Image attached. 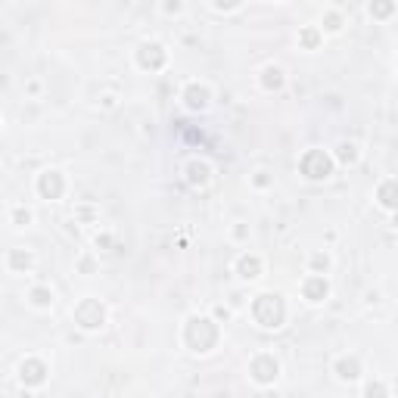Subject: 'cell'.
I'll return each mask as SVG.
<instances>
[{"mask_svg": "<svg viewBox=\"0 0 398 398\" xmlns=\"http://www.w3.org/2000/svg\"><path fill=\"white\" fill-rule=\"evenodd\" d=\"M277 370H280V367H277L274 358H271V355H258L255 361H252L249 374L255 376L258 383H274V380H277Z\"/></svg>", "mask_w": 398, "mask_h": 398, "instance_id": "cell-5", "label": "cell"}, {"mask_svg": "<svg viewBox=\"0 0 398 398\" xmlns=\"http://www.w3.org/2000/svg\"><path fill=\"white\" fill-rule=\"evenodd\" d=\"M252 315L262 327H280L283 317H287V308H283V298L277 293H262L252 302Z\"/></svg>", "mask_w": 398, "mask_h": 398, "instance_id": "cell-1", "label": "cell"}, {"mask_svg": "<svg viewBox=\"0 0 398 398\" xmlns=\"http://www.w3.org/2000/svg\"><path fill=\"white\" fill-rule=\"evenodd\" d=\"M258 271H262V262H258L255 255H243L240 258V274L246 277V280L249 277H258Z\"/></svg>", "mask_w": 398, "mask_h": 398, "instance_id": "cell-12", "label": "cell"}, {"mask_svg": "<svg viewBox=\"0 0 398 398\" xmlns=\"http://www.w3.org/2000/svg\"><path fill=\"white\" fill-rule=\"evenodd\" d=\"M190 181H193V184H205V181H209V165H202V162L190 165Z\"/></svg>", "mask_w": 398, "mask_h": 398, "instance_id": "cell-15", "label": "cell"}, {"mask_svg": "<svg viewBox=\"0 0 398 398\" xmlns=\"http://www.w3.org/2000/svg\"><path fill=\"white\" fill-rule=\"evenodd\" d=\"M327 280H324V277H308V280H305V287H302V293H305V298H308V302H321L324 296H327Z\"/></svg>", "mask_w": 398, "mask_h": 398, "instance_id": "cell-9", "label": "cell"}, {"mask_svg": "<svg viewBox=\"0 0 398 398\" xmlns=\"http://www.w3.org/2000/svg\"><path fill=\"white\" fill-rule=\"evenodd\" d=\"M336 370H340L342 380H355L358 370H361V367H358V358H342V361L336 364Z\"/></svg>", "mask_w": 398, "mask_h": 398, "instance_id": "cell-13", "label": "cell"}, {"mask_svg": "<svg viewBox=\"0 0 398 398\" xmlns=\"http://www.w3.org/2000/svg\"><path fill=\"white\" fill-rule=\"evenodd\" d=\"M364 395H367V398H386V386H383V383H367Z\"/></svg>", "mask_w": 398, "mask_h": 398, "instance_id": "cell-16", "label": "cell"}, {"mask_svg": "<svg viewBox=\"0 0 398 398\" xmlns=\"http://www.w3.org/2000/svg\"><path fill=\"white\" fill-rule=\"evenodd\" d=\"M184 100H187L190 109H202V106L209 103V90H205L202 84H190L187 94H184Z\"/></svg>", "mask_w": 398, "mask_h": 398, "instance_id": "cell-11", "label": "cell"}, {"mask_svg": "<svg viewBox=\"0 0 398 398\" xmlns=\"http://www.w3.org/2000/svg\"><path fill=\"white\" fill-rule=\"evenodd\" d=\"M184 340L193 351H209L218 342V327L209 321V317H193L184 330Z\"/></svg>", "mask_w": 398, "mask_h": 398, "instance_id": "cell-2", "label": "cell"}, {"mask_svg": "<svg viewBox=\"0 0 398 398\" xmlns=\"http://www.w3.org/2000/svg\"><path fill=\"white\" fill-rule=\"evenodd\" d=\"M103 317H106V311H103V305H100L97 298H84V302L75 308V321L81 324L84 330L103 327Z\"/></svg>", "mask_w": 398, "mask_h": 398, "instance_id": "cell-4", "label": "cell"}, {"mask_svg": "<svg viewBox=\"0 0 398 398\" xmlns=\"http://www.w3.org/2000/svg\"><path fill=\"white\" fill-rule=\"evenodd\" d=\"M376 196H380V202L386 205V209H398V181H386V184H380Z\"/></svg>", "mask_w": 398, "mask_h": 398, "instance_id": "cell-10", "label": "cell"}, {"mask_svg": "<svg viewBox=\"0 0 398 398\" xmlns=\"http://www.w3.org/2000/svg\"><path fill=\"white\" fill-rule=\"evenodd\" d=\"M44 374H47V367H44L41 361H35V358H29V361L22 364V383H29V386L44 383Z\"/></svg>", "mask_w": 398, "mask_h": 398, "instance_id": "cell-8", "label": "cell"}, {"mask_svg": "<svg viewBox=\"0 0 398 398\" xmlns=\"http://www.w3.org/2000/svg\"><path fill=\"white\" fill-rule=\"evenodd\" d=\"M262 81H264V88H280V84H283V72L277 69V65H271V69H264Z\"/></svg>", "mask_w": 398, "mask_h": 398, "instance_id": "cell-14", "label": "cell"}, {"mask_svg": "<svg viewBox=\"0 0 398 398\" xmlns=\"http://www.w3.org/2000/svg\"><path fill=\"white\" fill-rule=\"evenodd\" d=\"M370 13H376V16H386V13H392V6L383 3V6H370Z\"/></svg>", "mask_w": 398, "mask_h": 398, "instance_id": "cell-19", "label": "cell"}, {"mask_svg": "<svg viewBox=\"0 0 398 398\" xmlns=\"http://www.w3.org/2000/svg\"><path fill=\"white\" fill-rule=\"evenodd\" d=\"M38 190H41L44 199H59L63 196V175L59 171H44L38 177Z\"/></svg>", "mask_w": 398, "mask_h": 398, "instance_id": "cell-6", "label": "cell"}, {"mask_svg": "<svg viewBox=\"0 0 398 398\" xmlns=\"http://www.w3.org/2000/svg\"><path fill=\"white\" fill-rule=\"evenodd\" d=\"M31 298H35L38 305H50V298H53V296H50V293H47V289H44V287H38L35 293H31Z\"/></svg>", "mask_w": 398, "mask_h": 398, "instance_id": "cell-17", "label": "cell"}, {"mask_svg": "<svg viewBox=\"0 0 398 398\" xmlns=\"http://www.w3.org/2000/svg\"><path fill=\"white\" fill-rule=\"evenodd\" d=\"M330 168H333V162H330V156L324 150L305 152V159H302V175L305 177H311V181H321V177L330 175Z\"/></svg>", "mask_w": 398, "mask_h": 398, "instance_id": "cell-3", "label": "cell"}, {"mask_svg": "<svg viewBox=\"0 0 398 398\" xmlns=\"http://www.w3.org/2000/svg\"><path fill=\"white\" fill-rule=\"evenodd\" d=\"M137 63H141L143 69H162V63H165V50L159 47V44H143L141 53H137Z\"/></svg>", "mask_w": 398, "mask_h": 398, "instance_id": "cell-7", "label": "cell"}, {"mask_svg": "<svg viewBox=\"0 0 398 398\" xmlns=\"http://www.w3.org/2000/svg\"><path fill=\"white\" fill-rule=\"evenodd\" d=\"M340 156H342V162H355V156H358V152H355V147H342Z\"/></svg>", "mask_w": 398, "mask_h": 398, "instance_id": "cell-18", "label": "cell"}, {"mask_svg": "<svg viewBox=\"0 0 398 398\" xmlns=\"http://www.w3.org/2000/svg\"><path fill=\"white\" fill-rule=\"evenodd\" d=\"M302 38H305V44H315V41H317V35H315V31H305Z\"/></svg>", "mask_w": 398, "mask_h": 398, "instance_id": "cell-20", "label": "cell"}]
</instances>
